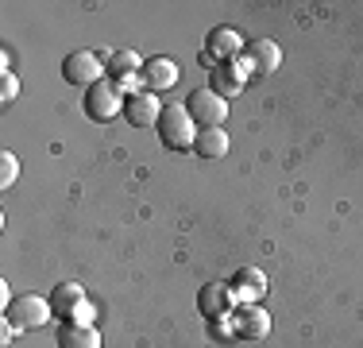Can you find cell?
I'll return each instance as SVG.
<instances>
[{
    "label": "cell",
    "mask_w": 363,
    "mask_h": 348,
    "mask_svg": "<svg viewBox=\"0 0 363 348\" xmlns=\"http://www.w3.org/2000/svg\"><path fill=\"white\" fill-rule=\"evenodd\" d=\"M58 348H101L97 325H62L58 329Z\"/></svg>",
    "instance_id": "obj_16"
},
{
    "label": "cell",
    "mask_w": 363,
    "mask_h": 348,
    "mask_svg": "<svg viewBox=\"0 0 363 348\" xmlns=\"http://www.w3.org/2000/svg\"><path fill=\"white\" fill-rule=\"evenodd\" d=\"M124 97L128 93L120 89L116 82H97V85H89L85 89V116L89 120H97V124H108V120H116V116H124Z\"/></svg>",
    "instance_id": "obj_3"
},
{
    "label": "cell",
    "mask_w": 363,
    "mask_h": 348,
    "mask_svg": "<svg viewBox=\"0 0 363 348\" xmlns=\"http://www.w3.org/2000/svg\"><path fill=\"white\" fill-rule=\"evenodd\" d=\"M228 286H232V298H236L240 306H244V302H259L267 290H271V286H267V275L259 271V267H240Z\"/></svg>",
    "instance_id": "obj_12"
},
{
    "label": "cell",
    "mask_w": 363,
    "mask_h": 348,
    "mask_svg": "<svg viewBox=\"0 0 363 348\" xmlns=\"http://www.w3.org/2000/svg\"><path fill=\"white\" fill-rule=\"evenodd\" d=\"M240 50H244V35L236 28H213L209 31V47L201 50V62L209 70H217L224 62H236Z\"/></svg>",
    "instance_id": "obj_7"
},
{
    "label": "cell",
    "mask_w": 363,
    "mask_h": 348,
    "mask_svg": "<svg viewBox=\"0 0 363 348\" xmlns=\"http://www.w3.org/2000/svg\"><path fill=\"white\" fill-rule=\"evenodd\" d=\"M232 302H236V298H232V286L228 283H209V286L197 290V310H201V317H209V321L228 317Z\"/></svg>",
    "instance_id": "obj_11"
},
{
    "label": "cell",
    "mask_w": 363,
    "mask_h": 348,
    "mask_svg": "<svg viewBox=\"0 0 363 348\" xmlns=\"http://www.w3.org/2000/svg\"><path fill=\"white\" fill-rule=\"evenodd\" d=\"M244 74H240V70H236V62H224V66H217V70H213V82H209V89L213 93H220V97L224 101H228V97H236V93L240 89H244Z\"/></svg>",
    "instance_id": "obj_15"
},
{
    "label": "cell",
    "mask_w": 363,
    "mask_h": 348,
    "mask_svg": "<svg viewBox=\"0 0 363 348\" xmlns=\"http://www.w3.org/2000/svg\"><path fill=\"white\" fill-rule=\"evenodd\" d=\"M162 104L155 93H147V89H135V93H128L124 97V120L132 128H155L159 124V116H162Z\"/></svg>",
    "instance_id": "obj_9"
},
{
    "label": "cell",
    "mask_w": 363,
    "mask_h": 348,
    "mask_svg": "<svg viewBox=\"0 0 363 348\" xmlns=\"http://www.w3.org/2000/svg\"><path fill=\"white\" fill-rule=\"evenodd\" d=\"M247 62H252L255 74H271V70L282 66V47L274 39H259V43H247Z\"/></svg>",
    "instance_id": "obj_13"
},
{
    "label": "cell",
    "mask_w": 363,
    "mask_h": 348,
    "mask_svg": "<svg viewBox=\"0 0 363 348\" xmlns=\"http://www.w3.org/2000/svg\"><path fill=\"white\" fill-rule=\"evenodd\" d=\"M16 93H20V82H16V74H4V82H0V104H12Z\"/></svg>",
    "instance_id": "obj_18"
},
{
    "label": "cell",
    "mask_w": 363,
    "mask_h": 348,
    "mask_svg": "<svg viewBox=\"0 0 363 348\" xmlns=\"http://www.w3.org/2000/svg\"><path fill=\"white\" fill-rule=\"evenodd\" d=\"M50 313H55V306H50L47 298H39V294H23V298H16L12 306L4 310V321L16 325V333H23V329H43L50 321Z\"/></svg>",
    "instance_id": "obj_4"
},
{
    "label": "cell",
    "mask_w": 363,
    "mask_h": 348,
    "mask_svg": "<svg viewBox=\"0 0 363 348\" xmlns=\"http://www.w3.org/2000/svg\"><path fill=\"white\" fill-rule=\"evenodd\" d=\"M228 325H232V333L244 337V341H263V337L271 333V313L259 306V302H244V306L232 310Z\"/></svg>",
    "instance_id": "obj_8"
},
{
    "label": "cell",
    "mask_w": 363,
    "mask_h": 348,
    "mask_svg": "<svg viewBox=\"0 0 363 348\" xmlns=\"http://www.w3.org/2000/svg\"><path fill=\"white\" fill-rule=\"evenodd\" d=\"M155 132H159V139H162L167 151H194L197 132H201V128L194 124V116H189L186 104H167L162 116H159V124H155Z\"/></svg>",
    "instance_id": "obj_1"
},
{
    "label": "cell",
    "mask_w": 363,
    "mask_h": 348,
    "mask_svg": "<svg viewBox=\"0 0 363 348\" xmlns=\"http://www.w3.org/2000/svg\"><path fill=\"white\" fill-rule=\"evenodd\" d=\"M182 77V66L170 62V58H147V66L140 70V85L147 93H162L170 85H178Z\"/></svg>",
    "instance_id": "obj_10"
},
{
    "label": "cell",
    "mask_w": 363,
    "mask_h": 348,
    "mask_svg": "<svg viewBox=\"0 0 363 348\" xmlns=\"http://www.w3.org/2000/svg\"><path fill=\"white\" fill-rule=\"evenodd\" d=\"M50 306H55V317H62V325H93V302L85 298V290L77 283H62L50 294Z\"/></svg>",
    "instance_id": "obj_2"
},
{
    "label": "cell",
    "mask_w": 363,
    "mask_h": 348,
    "mask_svg": "<svg viewBox=\"0 0 363 348\" xmlns=\"http://www.w3.org/2000/svg\"><path fill=\"white\" fill-rule=\"evenodd\" d=\"M194 151L201 155V159H224L228 155V132L224 128H201L197 132V143H194Z\"/></svg>",
    "instance_id": "obj_14"
},
{
    "label": "cell",
    "mask_w": 363,
    "mask_h": 348,
    "mask_svg": "<svg viewBox=\"0 0 363 348\" xmlns=\"http://www.w3.org/2000/svg\"><path fill=\"white\" fill-rule=\"evenodd\" d=\"M62 77H66L70 85L89 89V85L105 82V62H101L93 50H70V55L62 58Z\"/></svg>",
    "instance_id": "obj_5"
},
{
    "label": "cell",
    "mask_w": 363,
    "mask_h": 348,
    "mask_svg": "<svg viewBox=\"0 0 363 348\" xmlns=\"http://www.w3.org/2000/svg\"><path fill=\"white\" fill-rule=\"evenodd\" d=\"M186 109H189V116H194L197 128H220L224 120H228V101L213 89H194L186 101Z\"/></svg>",
    "instance_id": "obj_6"
},
{
    "label": "cell",
    "mask_w": 363,
    "mask_h": 348,
    "mask_svg": "<svg viewBox=\"0 0 363 348\" xmlns=\"http://www.w3.org/2000/svg\"><path fill=\"white\" fill-rule=\"evenodd\" d=\"M12 337H16V325H8V321H4V333H0V344H12Z\"/></svg>",
    "instance_id": "obj_19"
},
{
    "label": "cell",
    "mask_w": 363,
    "mask_h": 348,
    "mask_svg": "<svg viewBox=\"0 0 363 348\" xmlns=\"http://www.w3.org/2000/svg\"><path fill=\"white\" fill-rule=\"evenodd\" d=\"M16 174H20V163H16L12 151H4V155H0V190H12Z\"/></svg>",
    "instance_id": "obj_17"
}]
</instances>
